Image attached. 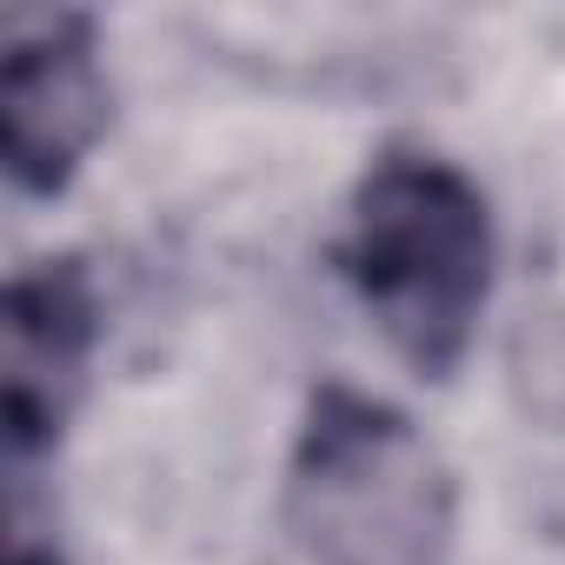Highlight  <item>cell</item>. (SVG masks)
<instances>
[{"label": "cell", "mask_w": 565, "mask_h": 565, "mask_svg": "<svg viewBox=\"0 0 565 565\" xmlns=\"http://www.w3.org/2000/svg\"><path fill=\"white\" fill-rule=\"evenodd\" d=\"M340 273L373 307L393 353L446 380L472 340V320L492 287V213L486 193L433 160L393 153L366 173L353 200V233L340 239Z\"/></svg>", "instance_id": "6da1fadb"}, {"label": "cell", "mask_w": 565, "mask_h": 565, "mask_svg": "<svg viewBox=\"0 0 565 565\" xmlns=\"http://www.w3.org/2000/svg\"><path fill=\"white\" fill-rule=\"evenodd\" d=\"M287 519L320 565H439L452 545V479L406 413L327 386L300 426Z\"/></svg>", "instance_id": "7a4b0ae2"}, {"label": "cell", "mask_w": 565, "mask_h": 565, "mask_svg": "<svg viewBox=\"0 0 565 565\" xmlns=\"http://www.w3.org/2000/svg\"><path fill=\"white\" fill-rule=\"evenodd\" d=\"M0 127H8V173L28 193H61L74 180L81 153L107 127V81L87 14H8Z\"/></svg>", "instance_id": "3957f363"}, {"label": "cell", "mask_w": 565, "mask_h": 565, "mask_svg": "<svg viewBox=\"0 0 565 565\" xmlns=\"http://www.w3.org/2000/svg\"><path fill=\"white\" fill-rule=\"evenodd\" d=\"M94 360V287L81 259H41L8 287V452L61 439Z\"/></svg>", "instance_id": "277c9868"}, {"label": "cell", "mask_w": 565, "mask_h": 565, "mask_svg": "<svg viewBox=\"0 0 565 565\" xmlns=\"http://www.w3.org/2000/svg\"><path fill=\"white\" fill-rule=\"evenodd\" d=\"M8 565H61V558H54V552H41V545H28V539H14Z\"/></svg>", "instance_id": "5b68a950"}]
</instances>
